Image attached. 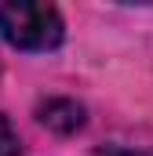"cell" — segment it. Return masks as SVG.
Returning <instances> with one entry per match:
<instances>
[{"instance_id":"obj_1","label":"cell","mask_w":153,"mask_h":156,"mask_svg":"<svg viewBox=\"0 0 153 156\" xmlns=\"http://www.w3.org/2000/svg\"><path fill=\"white\" fill-rule=\"evenodd\" d=\"M0 37L18 51H51L66 37L55 4L37 0H0Z\"/></svg>"},{"instance_id":"obj_2","label":"cell","mask_w":153,"mask_h":156,"mask_svg":"<svg viewBox=\"0 0 153 156\" xmlns=\"http://www.w3.org/2000/svg\"><path fill=\"white\" fill-rule=\"evenodd\" d=\"M40 120L47 123V127H55V131H76L80 123H84V109L76 105V102H47L44 109H40Z\"/></svg>"},{"instance_id":"obj_3","label":"cell","mask_w":153,"mask_h":156,"mask_svg":"<svg viewBox=\"0 0 153 156\" xmlns=\"http://www.w3.org/2000/svg\"><path fill=\"white\" fill-rule=\"evenodd\" d=\"M22 153V142L15 134V127L7 123V116H0V156H18Z\"/></svg>"}]
</instances>
